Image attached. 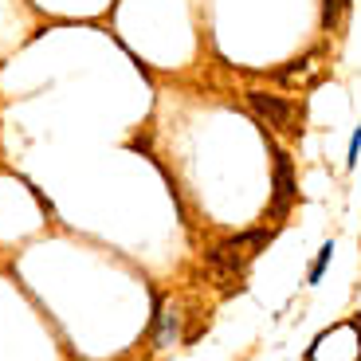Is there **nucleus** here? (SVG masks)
Segmentation results:
<instances>
[{"instance_id": "obj_1", "label": "nucleus", "mask_w": 361, "mask_h": 361, "mask_svg": "<svg viewBox=\"0 0 361 361\" xmlns=\"http://www.w3.org/2000/svg\"><path fill=\"white\" fill-rule=\"evenodd\" d=\"M247 106H252L271 130H279V134H298V110L290 106L287 99H279V94H267V90H247Z\"/></svg>"}, {"instance_id": "obj_2", "label": "nucleus", "mask_w": 361, "mask_h": 361, "mask_svg": "<svg viewBox=\"0 0 361 361\" xmlns=\"http://www.w3.org/2000/svg\"><path fill=\"white\" fill-rule=\"evenodd\" d=\"M247 259L240 252H232L228 244H216V247H208L204 252V271H208V279L216 283V287H232V283H240V275H244Z\"/></svg>"}, {"instance_id": "obj_3", "label": "nucleus", "mask_w": 361, "mask_h": 361, "mask_svg": "<svg viewBox=\"0 0 361 361\" xmlns=\"http://www.w3.org/2000/svg\"><path fill=\"white\" fill-rule=\"evenodd\" d=\"M322 71H326L322 51H310V55H302V59H295V63H287L283 71H275V82L287 87V90H310V87L322 82Z\"/></svg>"}, {"instance_id": "obj_4", "label": "nucleus", "mask_w": 361, "mask_h": 361, "mask_svg": "<svg viewBox=\"0 0 361 361\" xmlns=\"http://www.w3.org/2000/svg\"><path fill=\"white\" fill-rule=\"evenodd\" d=\"M290 197H295V177H290V157L275 154V212H287Z\"/></svg>"}, {"instance_id": "obj_5", "label": "nucleus", "mask_w": 361, "mask_h": 361, "mask_svg": "<svg viewBox=\"0 0 361 361\" xmlns=\"http://www.w3.org/2000/svg\"><path fill=\"white\" fill-rule=\"evenodd\" d=\"M271 228H252V232H240V235H232V240H224L228 247H232V252H240L244 255V259H252V255H259L263 247L271 244Z\"/></svg>"}, {"instance_id": "obj_6", "label": "nucleus", "mask_w": 361, "mask_h": 361, "mask_svg": "<svg viewBox=\"0 0 361 361\" xmlns=\"http://www.w3.org/2000/svg\"><path fill=\"white\" fill-rule=\"evenodd\" d=\"M177 338H180V314L169 307V310H161V314H157L154 345H157V350H169V345H177Z\"/></svg>"}, {"instance_id": "obj_7", "label": "nucleus", "mask_w": 361, "mask_h": 361, "mask_svg": "<svg viewBox=\"0 0 361 361\" xmlns=\"http://www.w3.org/2000/svg\"><path fill=\"white\" fill-rule=\"evenodd\" d=\"M342 8H345V0H326V8H322L326 32H334V27H338V20H342Z\"/></svg>"}, {"instance_id": "obj_8", "label": "nucleus", "mask_w": 361, "mask_h": 361, "mask_svg": "<svg viewBox=\"0 0 361 361\" xmlns=\"http://www.w3.org/2000/svg\"><path fill=\"white\" fill-rule=\"evenodd\" d=\"M326 263H330V244L322 247V255H318V263L310 267V283H318V279H322V267H326Z\"/></svg>"}, {"instance_id": "obj_9", "label": "nucleus", "mask_w": 361, "mask_h": 361, "mask_svg": "<svg viewBox=\"0 0 361 361\" xmlns=\"http://www.w3.org/2000/svg\"><path fill=\"white\" fill-rule=\"evenodd\" d=\"M357 149H361V134H353V142H350V165L357 161Z\"/></svg>"}]
</instances>
